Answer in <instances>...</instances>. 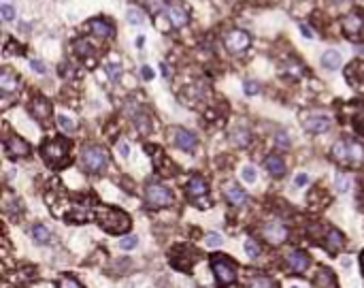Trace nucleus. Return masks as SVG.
Listing matches in <instances>:
<instances>
[{
    "mask_svg": "<svg viewBox=\"0 0 364 288\" xmlns=\"http://www.w3.org/2000/svg\"><path fill=\"white\" fill-rule=\"evenodd\" d=\"M145 5H147V9H149L153 15H158L160 11H164V9H166L164 0H145Z\"/></svg>",
    "mask_w": 364,
    "mask_h": 288,
    "instance_id": "c756f323",
    "label": "nucleus"
},
{
    "mask_svg": "<svg viewBox=\"0 0 364 288\" xmlns=\"http://www.w3.org/2000/svg\"><path fill=\"white\" fill-rule=\"evenodd\" d=\"M90 30H92V32H94L96 37H100V39H111L113 32H115L113 24L107 22V19H102V17L92 19V22H90Z\"/></svg>",
    "mask_w": 364,
    "mask_h": 288,
    "instance_id": "2eb2a0df",
    "label": "nucleus"
},
{
    "mask_svg": "<svg viewBox=\"0 0 364 288\" xmlns=\"http://www.w3.org/2000/svg\"><path fill=\"white\" fill-rule=\"evenodd\" d=\"M332 273H330V269H319V273H317V277H315V284L319 286V288H326V286H332Z\"/></svg>",
    "mask_w": 364,
    "mask_h": 288,
    "instance_id": "393cba45",
    "label": "nucleus"
},
{
    "mask_svg": "<svg viewBox=\"0 0 364 288\" xmlns=\"http://www.w3.org/2000/svg\"><path fill=\"white\" fill-rule=\"evenodd\" d=\"M30 111H32L34 116H36V120L43 122V120L49 116V113H51V105H49L45 98H36L32 105H30Z\"/></svg>",
    "mask_w": 364,
    "mask_h": 288,
    "instance_id": "412c9836",
    "label": "nucleus"
},
{
    "mask_svg": "<svg viewBox=\"0 0 364 288\" xmlns=\"http://www.w3.org/2000/svg\"><path fill=\"white\" fill-rule=\"evenodd\" d=\"M288 265H290V269L296 271V273H303L307 267H309V256L305 252H290L288 254Z\"/></svg>",
    "mask_w": 364,
    "mask_h": 288,
    "instance_id": "dca6fc26",
    "label": "nucleus"
},
{
    "mask_svg": "<svg viewBox=\"0 0 364 288\" xmlns=\"http://www.w3.org/2000/svg\"><path fill=\"white\" fill-rule=\"evenodd\" d=\"M160 66H162V75L169 79V66H166V64H160Z\"/></svg>",
    "mask_w": 364,
    "mask_h": 288,
    "instance_id": "49530a36",
    "label": "nucleus"
},
{
    "mask_svg": "<svg viewBox=\"0 0 364 288\" xmlns=\"http://www.w3.org/2000/svg\"><path fill=\"white\" fill-rule=\"evenodd\" d=\"M273 139H275V143H277L279 148H290V137L286 135V132H277Z\"/></svg>",
    "mask_w": 364,
    "mask_h": 288,
    "instance_id": "c9c22d12",
    "label": "nucleus"
},
{
    "mask_svg": "<svg viewBox=\"0 0 364 288\" xmlns=\"http://www.w3.org/2000/svg\"><path fill=\"white\" fill-rule=\"evenodd\" d=\"M264 167H266V171H268L273 177H281L284 173H286V162L279 158V156H268V158L264 160Z\"/></svg>",
    "mask_w": 364,
    "mask_h": 288,
    "instance_id": "a211bd4d",
    "label": "nucleus"
},
{
    "mask_svg": "<svg viewBox=\"0 0 364 288\" xmlns=\"http://www.w3.org/2000/svg\"><path fill=\"white\" fill-rule=\"evenodd\" d=\"M68 148H70V143L66 139L49 141L43 146V158L47 160V164H51V167H60V164L66 162Z\"/></svg>",
    "mask_w": 364,
    "mask_h": 288,
    "instance_id": "20e7f679",
    "label": "nucleus"
},
{
    "mask_svg": "<svg viewBox=\"0 0 364 288\" xmlns=\"http://www.w3.org/2000/svg\"><path fill=\"white\" fill-rule=\"evenodd\" d=\"M324 245H326V250H328L330 254L339 252V250H341V245H343V235H341L337 229H330V231H328V237H326V241H324Z\"/></svg>",
    "mask_w": 364,
    "mask_h": 288,
    "instance_id": "aec40b11",
    "label": "nucleus"
},
{
    "mask_svg": "<svg viewBox=\"0 0 364 288\" xmlns=\"http://www.w3.org/2000/svg\"><path fill=\"white\" fill-rule=\"evenodd\" d=\"M188 194L192 199H198V197H203V194H207V182H205V177H200V175H194V177H190V182H188Z\"/></svg>",
    "mask_w": 364,
    "mask_h": 288,
    "instance_id": "f3484780",
    "label": "nucleus"
},
{
    "mask_svg": "<svg viewBox=\"0 0 364 288\" xmlns=\"http://www.w3.org/2000/svg\"><path fill=\"white\" fill-rule=\"evenodd\" d=\"M205 241H207V245H209V248H220L224 239H222V235H220V233L211 231V233H207V235H205Z\"/></svg>",
    "mask_w": 364,
    "mask_h": 288,
    "instance_id": "bb28decb",
    "label": "nucleus"
},
{
    "mask_svg": "<svg viewBox=\"0 0 364 288\" xmlns=\"http://www.w3.org/2000/svg\"><path fill=\"white\" fill-rule=\"evenodd\" d=\"M321 66H326L328 70H335L341 66V54L337 49H328L324 56H321Z\"/></svg>",
    "mask_w": 364,
    "mask_h": 288,
    "instance_id": "4be33fe9",
    "label": "nucleus"
},
{
    "mask_svg": "<svg viewBox=\"0 0 364 288\" xmlns=\"http://www.w3.org/2000/svg\"><path fill=\"white\" fill-rule=\"evenodd\" d=\"M164 11H166V17H169L171 26H175V28L185 26V24H188V19H190L188 9H185L181 3H171V5H166Z\"/></svg>",
    "mask_w": 364,
    "mask_h": 288,
    "instance_id": "9d476101",
    "label": "nucleus"
},
{
    "mask_svg": "<svg viewBox=\"0 0 364 288\" xmlns=\"http://www.w3.org/2000/svg\"><path fill=\"white\" fill-rule=\"evenodd\" d=\"M262 235H264V239L268 243H273V245H279V243H284L286 237H288V229L279 222V220H268L264 222L262 226Z\"/></svg>",
    "mask_w": 364,
    "mask_h": 288,
    "instance_id": "6e6552de",
    "label": "nucleus"
},
{
    "mask_svg": "<svg viewBox=\"0 0 364 288\" xmlns=\"http://www.w3.org/2000/svg\"><path fill=\"white\" fill-rule=\"evenodd\" d=\"M249 132L245 130V128H234L232 130V135H230V141L234 143V146H238V148H245L247 143H249Z\"/></svg>",
    "mask_w": 364,
    "mask_h": 288,
    "instance_id": "b1692460",
    "label": "nucleus"
},
{
    "mask_svg": "<svg viewBox=\"0 0 364 288\" xmlns=\"http://www.w3.org/2000/svg\"><path fill=\"white\" fill-rule=\"evenodd\" d=\"M58 288H81V284L75 280V277H62Z\"/></svg>",
    "mask_w": 364,
    "mask_h": 288,
    "instance_id": "f704fd0d",
    "label": "nucleus"
},
{
    "mask_svg": "<svg viewBox=\"0 0 364 288\" xmlns=\"http://www.w3.org/2000/svg\"><path fill=\"white\" fill-rule=\"evenodd\" d=\"M0 13H3L5 22H11V19L15 17V9L11 5H3V7H0Z\"/></svg>",
    "mask_w": 364,
    "mask_h": 288,
    "instance_id": "2f4dec72",
    "label": "nucleus"
},
{
    "mask_svg": "<svg viewBox=\"0 0 364 288\" xmlns=\"http://www.w3.org/2000/svg\"><path fill=\"white\" fill-rule=\"evenodd\" d=\"M169 137H171V141L175 143V146L179 150H183V152H194V148H196V137L185 128L173 126L169 130Z\"/></svg>",
    "mask_w": 364,
    "mask_h": 288,
    "instance_id": "1a4fd4ad",
    "label": "nucleus"
},
{
    "mask_svg": "<svg viewBox=\"0 0 364 288\" xmlns=\"http://www.w3.org/2000/svg\"><path fill=\"white\" fill-rule=\"evenodd\" d=\"M362 28H364V17L360 13H349L343 17V30H345V34L347 37H356L362 32Z\"/></svg>",
    "mask_w": 364,
    "mask_h": 288,
    "instance_id": "ddd939ff",
    "label": "nucleus"
},
{
    "mask_svg": "<svg viewBox=\"0 0 364 288\" xmlns=\"http://www.w3.org/2000/svg\"><path fill=\"white\" fill-rule=\"evenodd\" d=\"M362 269H364V254H362Z\"/></svg>",
    "mask_w": 364,
    "mask_h": 288,
    "instance_id": "8fccbe9b",
    "label": "nucleus"
},
{
    "mask_svg": "<svg viewBox=\"0 0 364 288\" xmlns=\"http://www.w3.org/2000/svg\"><path fill=\"white\" fill-rule=\"evenodd\" d=\"M5 150L9 156H28L30 154V146L22 139V137H17V135H11V137H7L5 139Z\"/></svg>",
    "mask_w": 364,
    "mask_h": 288,
    "instance_id": "f8f14e48",
    "label": "nucleus"
},
{
    "mask_svg": "<svg viewBox=\"0 0 364 288\" xmlns=\"http://www.w3.org/2000/svg\"><path fill=\"white\" fill-rule=\"evenodd\" d=\"M126 19L132 24V26H141L143 22H145V17H143V11L141 9H134V7H130L128 9V15H126Z\"/></svg>",
    "mask_w": 364,
    "mask_h": 288,
    "instance_id": "a878e982",
    "label": "nucleus"
},
{
    "mask_svg": "<svg viewBox=\"0 0 364 288\" xmlns=\"http://www.w3.org/2000/svg\"><path fill=\"white\" fill-rule=\"evenodd\" d=\"M75 51H77L79 56H88L92 49H90V43H88V41H77V43H75Z\"/></svg>",
    "mask_w": 364,
    "mask_h": 288,
    "instance_id": "72a5a7b5",
    "label": "nucleus"
},
{
    "mask_svg": "<svg viewBox=\"0 0 364 288\" xmlns=\"http://www.w3.org/2000/svg\"><path fill=\"white\" fill-rule=\"evenodd\" d=\"M303 126L307 132H313V135H319V132H326L330 128V118L321 116V113H313V116H307L303 120Z\"/></svg>",
    "mask_w": 364,
    "mask_h": 288,
    "instance_id": "9b49d317",
    "label": "nucleus"
},
{
    "mask_svg": "<svg viewBox=\"0 0 364 288\" xmlns=\"http://www.w3.org/2000/svg\"><path fill=\"white\" fill-rule=\"evenodd\" d=\"M300 30H303V34H305L307 39H311V37H313V32H311V28H307L305 24H300Z\"/></svg>",
    "mask_w": 364,
    "mask_h": 288,
    "instance_id": "a18cd8bd",
    "label": "nucleus"
},
{
    "mask_svg": "<svg viewBox=\"0 0 364 288\" xmlns=\"http://www.w3.org/2000/svg\"><path fill=\"white\" fill-rule=\"evenodd\" d=\"M32 68L36 70V73H41V75H45V73H47V68H45V64L41 62V60H32Z\"/></svg>",
    "mask_w": 364,
    "mask_h": 288,
    "instance_id": "a19ab883",
    "label": "nucleus"
},
{
    "mask_svg": "<svg viewBox=\"0 0 364 288\" xmlns=\"http://www.w3.org/2000/svg\"><path fill=\"white\" fill-rule=\"evenodd\" d=\"M141 75H143L145 79H151V77H153V70H151L149 66H143V68H141Z\"/></svg>",
    "mask_w": 364,
    "mask_h": 288,
    "instance_id": "c03bdc74",
    "label": "nucleus"
},
{
    "mask_svg": "<svg viewBox=\"0 0 364 288\" xmlns=\"http://www.w3.org/2000/svg\"><path fill=\"white\" fill-rule=\"evenodd\" d=\"M17 77L11 73V70H3L0 73V90L5 92V94H11V92L17 90Z\"/></svg>",
    "mask_w": 364,
    "mask_h": 288,
    "instance_id": "6ab92c4d",
    "label": "nucleus"
},
{
    "mask_svg": "<svg viewBox=\"0 0 364 288\" xmlns=\"http://www.w3.org/2000/svg\"><path fill=\"white\" fill-rule=\"evenodd\" d=\"M332 3H343V0H332Z\"/></svg>",
    "mask_w": 364,
    "mask_h": 288,
    "instance_id": "3c124183",
    "label": "nucleus"
},
{
    "mask_svg": "<svg viewBox=\"0 0 364 288\" xmlns=\"http://www.w3.org/2000/svg\"><path fill=\"white\" fill-rule=\"evenodd\" d=\"M337 190L339 192H347L349 190V177L345 175V173H339L337 175Z\"/></svg>",
    "mask_w": 364,
    "mask_h": 288,
    "instance_id": "7c9ffc66",
    "label": "nucleus"
},
{
    "mask_svg": "<svg viewBox=\"0 0 364 288\" xmlns=\"http://www.w3.org/2000/svg\"><path fill=\"white\" fill-rule=\"evenodd\" d=\"M294 184L298 188H303L305 184H309V175H305V173H300V175H296V179H294Z\"/></svg>",
    "mask_w": 364,
    "mask_h": 288,
    "instance_id": "79ce46f5",
    "label": "nucleus"
},
{
    "mask_svg": "<svg viewBox=\"0 0 364 288\" xmlns=\"http://www.w3.org/2000/svg\"><path fill=\"white\" fill-rule=\"evenodd\" d=\"M145 199H147L149 207H166L173 203V194L169 188H164L158 182H149L145 188Z\"/></svg>",
    "mask_w": 364,
    "mask_h": 288,
    "instance_id": "423d86ee",
    "label": "nucleus"
},
{
    "mask_svg": "<svg viewBox=\"0 0 364 288\" xmlns=\"http://www.w3.org/2000/svg\"><path fill=\"white\" fill-rule=\"evenodd\" d=\"M224 197L228 199V203H232L234 207H238V205H243V203H245L247 194H245V190L238 188L234 182H228L226 186H224Z\"/></svg>",
    "mask_w": 364,
    "mask_h": 288,
    "instance_id": "4468645a",
    "label": "nucleus"
},
{
    "mask_svg": "<svg viewBox=\"0 0 364 288\" xmlns=\"http://www.w3.org/2000/svg\"><path fill=\"white\" fill-rule=\"evenodd\" d=\"M332 158L343 164H358L364 160V148L358 141H337L332 146Z\"/></svg>",
    "mask_w": 364,
    "mask_h": 288,
    "instance_id": "f03ea898",
    "label": "nucleus"
},
{
    "mask_svg": "<svg viewBox=\"0 0 364 288\" xmlns=\"http://www.w3.org/2000/svg\"><path fill=\"white\" fill-rule=\"evenodd\" d=\"M290 288H300V286H290Z\"/></svg>",
    "mask_w": 364,
    "mask_h": 288,
    "instance_id": "603ef678",
    "label": "nucleus"
},
{
    "mask_svg": "<svg viewBox=\"0 0 364 288\" xmlns=\"http://www.w3.org/2000/svg\"><path fill=\"white\" fill-rule=\"evenodd\" d=\"M245 252H247L249 256H258V243H256L254 239H247V241H245Z\"/></svg>",
    "mask_w": 364,
    "mask_h": 288,
    "instance_id": "4c0bfd02",
    "label": "nucleus"
},
{
    "mask_svg": "<svg viewBox=\"0 0 364 288\" xmlns=\"http://www.w3.org/2000/svg\"><path fill=\"white\" fill-rule=\"evenodd\" d=\"M211 269H213L215 280L220 286H228L236 280V267L230 259H226V256H215L211 261Z\"/></svg>",
    "mask_w": 364,
    "mask_h": 288,
    "instance_id": "39448f33",
    "label": "nucleus"
},
{
    "mask_svg": "<svg viewBox=\"0 0 364 288\" xmlns=\"http://www.w3.org/2000/svg\"><path fill=\"white\" fill-rule=\"evenodd\" d=\"M134 245H137V237H126V239L119 241V248H122V250H132Z\"/></svg>",
    "mask_w": 364,
    "mask_h": 288,
    "instance_id": "58836bf2",
    "label": "nucleus"
},
{
    "mask_svg": "<svg viewBox=\"0 0 364 288\" xmlns=\"http://www.w3.org/2000/svg\"><path fill=\"white\" fill-rule=\"evenodd\" d=\"M356 51H358V54H360V56H364V45H360V47H358Z\"/></svg>",
    "mask_w": 364,
    "mask_h": 288,
    "instance_id": "09e8293b",
    "label": "nucleus"
},
{
    "mask_svg": "<svg viewBox=\"0 0 364 288\" xmlns=\"http://www.w3.org/2000/svg\"><path fill=\"white\" fill-rule=\"evenodd\" d=\"M241 175H243V179H245V182L254 184V182H256V169H254V167H249V164H247V167H243Z\"/></svg>",
    "mask_w": 364,
    "mask_h": 288,
    "instance_id": "473e14b6",
    "label": "nucleus"
},
{
    "mask_svg": "<svg viewBox=\"0 0 364 288\" xmlns=\"http://www.w3.org/2000/svg\"><path fill=\"white\" fill-rule=\"evenodd\" d=\"M81 167L88 173H100L107 167V152L100 146H86L81 150Z\"/></svg>",
    "mask_w": 364,
    "mask_h": 288,
    "instance_id": "7ed1b4c3",
    "label": "nucleus"
},
{
    "mask_svg": "<svg viewBox=\"0 0 364 288\" xmlns=\"http://www.w3.org/2000/svg\"><path fill=\"white\" fill-rule=\"evenodd\" d=\"M226 49L230 51V54H243V51L249 47V43H252V39H249V34L245 32V30H230V32L226 34Z\"/></svg>",
    "mask_w": 364,
    "mask_h": 288,
    "instance_id": "0eeeda50",
    "label": "nucleus"
},
{
    "mask_svg": "<svg viewBox=\"0 0 364 288\" xmlns=\"http://www.w3.org/2000/svg\"><path fill=\"white\" fill-rule=\"evenodd\" d=\"M32 237L36 243H49L54 239V233H51L45 224H34L32 226Z\"/></svg>",
    "mask_w": 364,
    "mask_h": 288,
    "instance_id": "5701e85b",
    "label": "nucleus"
},
{
    "mask_svg": "<svg viewBox=\"0 0 364 288\" xmlns=\"http://www.w3.org/2000/svg\"><path fill=\"white\" fill-rule=\"evenodd\" d=\"M258 90H260V86L256 84V81H245V94H249V96H254V94H258Z\"/></svg>",
    "mask_w": 364,
    "mask_h": 288,
    "instance_id": "e433bc0d",
    "label": "nucleus"
},
{
    "mask_svg": "<svg viewBox=\"0 0 364 288\" xmlns=\"http://www.w3.org/2000/svg\"><path fill=\"white\" fill-rule=\"evenodd\" d=\"M107 70H109V75L115 79V77H119V68L115 66V64H107Z\"/></svg>",
    "mask_w": 364,
    "mask_h": 288,
    "instance_id": "37998d69",
    "label": "nucleus"
},
{
    "mask_svg": "<svg viewBox=\"0 0 364 288\" xmlns=\"http://www.w3.org/2000/svg\"><path fill=\"white\" fill-rule=\"evenodd\" d=\"M117 152L122 154V158H128V154H130L128 143H126V141H119V143H117Z\"/></svg>",
    "mask_w": 364,
    "mask_h": 288,
    "instance_id": "ea45409f",
    "label": "nucleus"
},
{
    "mask_svg": "<svg viewBox=\"0 0 364 288\" xmlns=\"http://www.w3.org/2000/svg\"><path fill=\"white\" fill-rule=\"evenodd\" d=\"M96 215H98V226L102 231L111 233V235L126 233L130 229L128 213H124V211H119L115 207H107V205H102V207L96 209Z\"/></svg>",
    "mask_w": 364,
    "mask_h": 288,
    "instance_id": "f257e3e1",
    "label": "nucleus"
},
{
    "mask_svg": "<svg viewBox=\"0 0 364 288\" xmlns=\"http://www.w3.org/2000/svg\"><path fill=\"white\" fill-rule=\"evenodd\" d=\"M58 126L62 128V130H75L77 128V124H75V120L72 118H68V116H64V113H62V116H58Z\"/></svg>",
    "mask_w": 364,
    "mask_h": 288,
    "instance_id": "cd10ccee",
    "label": "nucleus"
},
{
    "mask_svg": "<svg viewBox=\"0 0 364 288\" xmlns=\"http://www.w3.org/2000/svg\"><path fill=\"white\" fill-rule=\"evenodd\" d=\"M341 265L347 269V267H351V261H349V259H343V261H341Z\"/></svg>",
    "mask_w": 364,
    "mask_h": 288,
    "instance_id": "de8ad7c7",
    "label": "nucleus"
},
{
    "mask_svg": "<svg viewBox=\"0 0 364 288\" xmlns=\"http://www.w3.org/2000/svg\"><path fill=\"white\" fill-rule=\"evenodd\" d=\"M249 288H277V284L270 280V277H256V280H252V284H249Z\"/></svg>",
    "mask_w": 364,
    "mask_h": 288,
    "instance_id": "c85d7f7f",
    "label": "nucleus"
}]
</instances>
